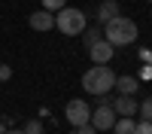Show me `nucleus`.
<instances>
[{"label": "nucleus", "instance_id": "obj_13", "mask_svg": "<svg viewBox=\"0 0 152 134\" xmlns=\"http://www.w3.org/2000/svg\"><path fill=\"white\" fill-rule=\"evenodd\" d=\"M137 113H140V119H149V122H152V94L146 97V101H140V107H137Z\"/></svg>", "mask_w": 152, "mask_h": 134}, {"label": "nucleus", "instance_id": "obj_5", "mask_svg": "<svg viewBox=\"0 0 152 134\" xmlns=\"http://www.w3.org/2000/svg\"><path fill=\"white\" fill-rule=\"evenodd\" d=\"M116 119H119V116H116V110H113V104H97V110L91 113L88 122H91L97 131H110L113 125H116Z\"/></svg>", "mask_w": 152, "mask_h": 134}, {"label": "nucleus", "instance_id": "obj_2", "mask_svg": "<svg viewBox=\"0 0 152 134\" xmlns=\"http://www.w3.org/2000/svg\"><path fill=\"white\" fill-rule=\"evenodd\" d=\"M113 85H116V73H113L110 64H91L85 70V76H82V89L88 94H107L113 92Z\"/></svg>", "mask_w": 152, "mask_h": 134}, {"label": "nucleus", "instance_id": "obj_1", "mask_svg": "<svg viewBox=\"0 0 152 134\" xmlns=\"http://www.w3.org/2000/svg\"><path fill=\"white\" fill-rule=\"evenodd\" d=\"M104 28V40L107 43H113V46H131L134 40H137V21L134 18H125V15H116V18H110L107 24H100Z\"/></svg>", "mask_w": 152, "mask_h": 134}, {"label": "nucleus", "instance_id": "obj_11", "mask_svg": "<svg viewBox=\"0 0 152 134\" xmlns=\"http://www.w3.org/2000/svg\"><path fill=\"white\" fill-rule=\"evenodd\" d=\"M134 125H137L134 116H119V119H116V125H113L110 131H113V134H134Z\"/></svg>", "mask_w": 152, "mask_h": 134}, {"label": "nucleus", "instance_id": "obj_15", "mask_svg": "<svg viewBox=\"0 0 152 134\" xmlns=\"http://www.w3.org/2000/svg\"><path fill=\"white\" fill-rule=\"evenodd\" d=\"M40 6L49 9V12H58L61 6H67V0H40Z\"/></svg>", "mask_w": 152, "mask_h": 134}, {"label": "nucleus", "instance_id": "obj_16", "mask_svg": "<svg viewBox=\"0 0 152 134\" xmlns=\"http://www.w3.org/2000/svg\"><path fill=\"white\" fill-rule=\"evenodd\" d=\"M134 134H152V122H149V119H140V122L134 125Z\"/></svg>", "mask_w": 152, "mask_h": 134}, {"label": "nucleus", "instance_id": "obj_14", "mask_svg": "<svg viewBox=\"0 0 152 134\" xmlns=\"http://www.w3.org/2000/svg\"><path fill=\"white\" fill-rule=\"evenodd\" d=\"M21 131H24V134H43V122H40V119H31V122H24V125H21Z\"/></svg>", "mask_w": 152, "mask_h": 134}, {"label": "nucleus", "instance_id": "obj_17", "mask_svg": "<svg viewBox=\"0 0 152 134\" xmlns=\"http://www.w3.org/2000/svg\"><path fill=\"white\" fill-rule=\"evenodd\" d=\"M70 134H97V128L91 125V122H85V125H79V128H70Z\"/></svg>", "mask_w": 152, "mask_h": 134}, {"label": "nucleus", "instance_id": "obj_4", "mask_svg": "<svg viewBox=\"0 0 152 134\" xmlns=\"http://www.w3.org/2000/svg\"><path fill=\"white\" fill-rule=\"evenodd\" d=\"M64 116H67V122L73 128H79V125H85V122L91 119V107H88L82 97H73V101L64 104Z\"/></svg>", "mask_w": 152, "mask_h": 134}, {"label": "nucleus", "instance_id": "obj_20", "mask_svg": "<svg viewBox=\"0 0 152 134\" xmlns=\"http://www.w3.org/2000/svg\"><path fill=\"white\" fill-rule=\"evenodd\" d=\"M3 134H24L21 128H3Z\"/></svg>", "mask_w": 152, "mask_h": 134}, {"label": "nucleus", "instance_id": "obj_18", "mask_svg": "<svg viewBox=\"0 0 152 134\" xmlns=\"http://www.w3.org/2000/svg\"><path fill=\"white\" fill-rule=\"evenodd\" d=\"M6 79H12V67L9 64H0V82H6Z\"/></svg>", "mask_w": 152, "mask_h": 134}, {"label": "nucleus", "instance_id": "obj_8", "mask_svg": "<svg viewBox=\"0 0 152 134\" xmlns=\"http://www.w3.org/2000/svg\"><path fill=\"white\" fill-rule=\"evenodd\" d=\"M137 107H140V101H134V94H116V101H113L116 116H137Z\"/></svg>", "mask_w": 152, "mask_h": 134}, {"label": "nucleus", "instance_id": "obj_7", "mask_svg": "<svg viewBox=\"0 0 152 134\" xmlns=\"http://www.w3.org/2000/svg\"><path fill=\"white\" fill-rule=\"evenodd\" d=\"M28 24H31V31L46 34V31H52V28H55V12H49V9H37V12H31Z\"/></svg>", "mask_w": 152, "mask_h": 134}, {"label": "nucleus", "instance_id": "obj_3", "mask_svg": "<svg viewBox=\"0 0 152 134\" xmlns=\"http://www.w3.org/2000/svg\"><path fill=\"white\" fill-rule=\"evenodd\" d=\"M55 28L67 37H79L85 31V12L76 9V6H61L55 12Z\"/></svg>", "mask_w": 152, "mask_h": 134}, {"label": "nucleus", "instance_id": "obj_21", "mask_svg": "<svg viewBox=\"0 0 152 134\" xmlns=\"http://www.w3.org/2000/svg\"><path fill=\"white\" fill-rule=\"evenodd\" d=\"M0 89H3V82H0Z\"/></svg>", "mask_w": 152, "mask_h": 134}, {"label": "nucleus", "instance_id": "obj_22", "mask_svg": "<svg viewBox=\"0 0 152 134\" xmlns=\"http://www.w3.org/2000/svg\"><path fill=\"white\" fill-rule=\"evenodd\" d=\"M149 3H152V0H149Z\"/></svg>", "mask_w": 152, "mask_h": 134}, {"label": "nucleus", "instance_id": "obj_9", "mask_svg": "<svg viewBox=\"0 0 152 134\" xmlns=\"http://www.w3.org/2000/svg\"><path fill=\"white\" fill-rule=\"evenodd\" d=\"M122 15V3L119 0H104V3L97 6V24H107L110 18Z\"/></svg>", "mask_w": 152, "mask_h": 134}, {"label": "nucleus", "instance_id": "obj_12", "mask_svg": "<svg viewBox=\"0 0 152 134\" xmlns=\"http://www.w3.org/2000/svg\"><path fill=\"white\" fill-rule=\"evenodd\" d=\"M79 37H82V46L88 49V46H91V43H97L100 37H104V28H100V24H94V28H85V31H82Z\"/></svg>", "mask_w": 152, "mask_h": 134}, {"label": "nucleus", "instance_id": "obj_10", "mask_svg": "<svg viewBox=\"0 0 152 134\" xmlns=\"http://www.w3.org/2000/svg\"><path fill=\"white\" fill-rule=\"evenodd\" d=\"M113 89H116L119 94H134L137 89H140V79L125 73V76H116V85H113Z\"/></svg>", "mask_w": 152, "mask_h": 134}, {"label": "nucleus", "instance_id": "obj_19", "mask_svg": "<svg viewBox=\"0 0 152 134\" xmlns=\"http://www.w3.org/2000/svg\"><path fill=\"white\" fill-rule=\"evenodd\" d=\"M140 58L146 61V64H152V49H140Z\"/></svg>", "mask_w": 152, "mask_h": 134}, {"label": "nucleus", "instance_id": "obj_6", "mask_svg": "<svg viewBox=\"0 0 152 134\" xmlns=\"http://www.w3.org/2000/svg\"><path fill=\"white\" fill-rule=\"evenodd\" d=\"M88 58H91V64H110V61L116 58V46H113V43H107L104 37H100L97 43H91V46H88Z\"/></svg>", "mask_w": 152, "mask_h": 134}]
</instances>
